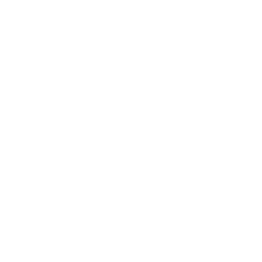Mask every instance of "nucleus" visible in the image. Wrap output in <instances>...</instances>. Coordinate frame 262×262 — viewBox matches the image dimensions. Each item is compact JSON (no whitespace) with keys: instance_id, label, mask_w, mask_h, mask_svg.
<instances>
[]
</instances>
